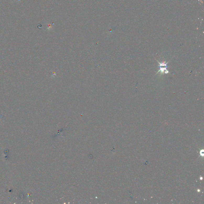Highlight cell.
<instances>
[{
	"label": "cell",
	"instance_id": "cell-1",
	"mask_svg": "<svg viewBox=\"0 0 204 204\" xmlns=\"http://www.w3.org/2000/svg\"><path fill=\"white\" fill-rule=\"evenodd\" d=\"M159 64V67L160 69H159V71H160V72L162 74H164V73H169V71L167 70V64L168 63V62L167 63H161L158 62Z\"/></svg>",
	"mask_w": 204,
	"mask_h": 204
}]
</instances>
